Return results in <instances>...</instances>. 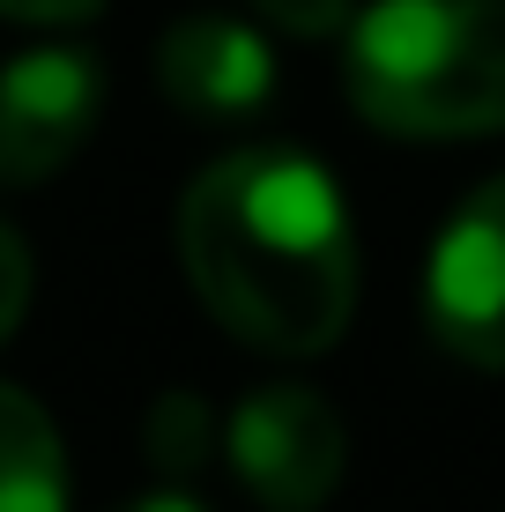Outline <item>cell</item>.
<instances>
[{"instance_id":"obj_1","label":"cell","mask_w":505,"mask_h":512,"mask_svg":"<svg viewBox=\"0 0 505 512\" xmlns=\"http://www.w3.org/2000/svg\"><path fill=\"white\" fill-rule=\"evenodd\" d=\"M179 260L216 327L268 357H320L357 312V231L298 149L216 156L179 201Z\"/></svg>"},{"instance_id":"obj_2","label":"cell","mask_w":505,"mask_h":512,"mask_svg":"<svg viewBox=\"0 0 505 512\" xmlns=\"http://www.w3.org/2000/svg\"><path fill=\"white\" fill-rule=\"evenodd\" d=\"M350 104L409 141L505 134V0H372L350 15Z\"/></svg>"},{"instance_id":"obj_3","label":"cell","mask_w":505,"mask_h":512,"mask_svg":"<svg viewBox=\"0 0 505 512\" xmlns=\"http://www.w3.org/2000/svg\"><path fill=\"white\" fill-rule=\"evenodd\" d=\"M424 320L446 357L505 372V179L476 186L446 216L424 260Z\"/></svg>"},{"instance_id":"obj_4","label":"cell","mask_w":505,"mask_h":512,"mask_svg":"<svg viewBox=\"0 0 505 512\" xmlns=\"http://www.w3.org/2000/svg\"><path fill=\"white\" fill-rule=\"evenodd\" d=\"M342 461H350V431H342L335 401L312 386H260L231 416V468L268 512H312L335 498Z\"/></svg>"},{"instance_id":"obj_5","label":"cell","mask_w":505,"mask_h":512,"mask_svg":"<svg viewBox=\"0 0 505 512\" xmlns=\"http://www.w3.org/2000/svg\"><path fill=\"white\" fill-rule=\"evenodd\" d=\"M104 75L75 45H38L0 60V186H45L97 134Z\"/></svg>"},{"instance_id":"obj_6","label":"cell","mask_w":505,"mask_h":512,"mask_svg":"<svg viewBox=\"0 0 505 512\" xmlns=\"http://www.w3.org/2000/svg\"><path fill=\"white\" fill-rule=\"evenodd\" d=\"M156 82L186 119L231 127V119H253L275 97V52L238 15H186L156 45Z\"/></svg>"},{"instance_id":"obj_7","label":"cell","mask_w":505,"mask_h":512,"mask_svg":"<svg viewBox=\"0 0 505 512\" xmlns=\"http://www.w3.org/2000/svg\"><path fill=\"white\" fill-rule=\"evenodd\" d=\"M0 512H67L60 431L23 386L0 379Z\"/></svg>"},{"instance_id":"obj_8","label":"cell","mask_w":505,"mask_h":512,"mask_svg":"<svg viewBox=\"0 0 505 512\" xmlns=\"http://www.w3.org/2000/svg\"><path fill=\"white\" fill-rule=\"evenodd\" d=\"M201 453H208V409L194 394H164L149 409V461H156V475L201 468Z\"/></svg>"},{"instance_id":"obj_9","label":"cell","mask_w":505,"mask_h":512,"mask_svg":"<svg viewBox=\"0 0 505 512\" xmlns=\"http://www.w3.org/2000/svg\"><path fill=\"white\" fill-rule=\"evenodd\" d=\"M350 0H253V23L283 30V38H335L350 30Z\"/></svg>"},{"instance_id":"obj_10","label":"cell","mask_w":505,"mask_h":512,"mask_svg":"<svg viewBox=\"0 0 505 512\" xmlns=\"http://www.w3.org/2000/svg\"><path fill=\"white\" fill-rule=\"evenodd\" d=\"M23 312H30V245L15 223H0V342L23 327Z\"/></svg>"},{"instance_id":"obj_11","label":"cell","mask_w":505,"mask_h":512,"mask_svg":"<svg viewBox=\"0 0 505 512\" xmlns=\"http://www.w3.org/2000/svg\"><path fill=\"white\" fill-rule=\"evenodd\" d=\"M97 8L104 0H0V15H15V23H82Z\"/></svg>"},{"instance_id":"obj_12","label":"cell","mask_w":505,"mask_h":512,"mask_svg":"<svg viewBox=\"0 0 505 512\" xmlns=\"http://www.w3.org/2000/svg\"><path fill=\"white\" fill-rule=\"evenodd\" d=\"M127 512H208L201 498H186V490H149L142 505H127Z\"/></svg>"}]
</instances>
